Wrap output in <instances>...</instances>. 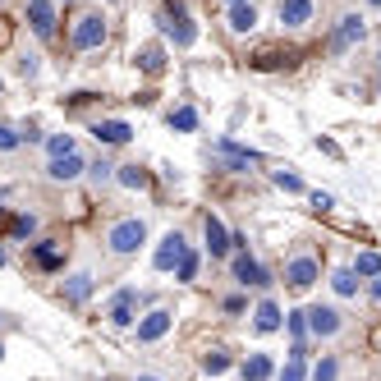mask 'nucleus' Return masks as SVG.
<instances>
[{
  "label": "nucleus",
  "instance_id": "c85d7f7f",
  "mask_svg": "<svg viewBox=\"0 0 381 381\" xmlns=\"http://www.w3.org/2000/svg\"><path fill=\"white\" fill-rule=\"evenodd\" d=\"M198 262H202V258L188 248V253L180 258V267H175V280H193V275H198Z\"/></svg>",
  "mask_w": 381,
  "mask_h": 381
},
{
  "label": "nucleus",
  "instance_id": "4468645a",
  "mask_svg": "<svg viewBox=\"0 0 381 381\" xmlns=\"http://www.w3.org/2000/svg\"><path fill=\"white\" fill-rule=\"evenodd\" d=\"M280 23H285V28L312 23V0H280Z\"/></svg>",
  "mask_w": 381,
  "mask_h": 381
},
{
  "label": "nucleus",
  "instance_id": "f3484780",
  "mask_svg": "<svg viewBox=\"0 0 381 381\" xmlns=\"http://www.w3.org/2000/svg\"><path fill=\"white\" fill-rule=\"evenodd\" d=\"M280 64H294V51H280V46H262L253 56V69H280Z\"/></svg>",
  "mask_w": 381,
  "mask_h": 381
},
{
  "label": "nucleus",
  "instance_id": "412c9836",
  "mask_svg": "<svg viewBox=\"0 0 381 381\" xmlns=\"http://www.w3.org/2000/svg\"><path fill=\"white\" fill-rule=\"evenodd\" d=\"M88 294H92V275H88V271L69 275V285H64V299H69V304H83Z\"/></svg>",
  "mask_w": 381,
  "mask_h": 381
},
{
  "label": "nucleus",
  "instance_id": "a19ab883",
  "mask_svg": "<svg viewBox=\"0 0 381 381\" xmlns=\"http://www.w3.org/2000/svg\"><path fill=\"white\" fill-rule=\"evenodd\" d=\"M225 5H244V0H225Z\"/></svg>",
  "mask_w": 381,
  "mask_h": 381
},
{
  "label": "nucleus",
  "instance_id": "cd10ccee",
  "mask_svg": "<svg viewBox=\"0 0 381 381\" xmlns=\"http://www.w3.org/2000/svg\"><path fill=\"white\" fill-rule=\"evenodd\" d=\"M275 377L280 381H308V367H304V358H285V367H280V372H275Z\"/></svg>",
  "mask_w": 381,
  "mask_h": 381
},
{
  "label": "nucleus",
  "instance_id": "58836bf2",
  "mask_svg": "<svg viewBox=\"0 0 381 381\" xmlns=\"http://www.w3.org/2000/svg\"><path fill=\"white\" fill-rule=\"evenodd\" d=\"M138 381H161V377H138Z\"/></svg>",
  "mask_w": 381,
  "mask_h": 381
},
{
  "label": "nucleus",
  "instance_id": "1a4fd4ad",
  "mask_svg": "<svg viewBox=\"0 0 381 381\" xmlns=\"http://www.w3.org/2000/svg\"><path fill=\"white\" fill-rule=\"evenodd\" d=\"M92 138H97L101 147H120V143L134 138V129H129L124 120H97V124H92Z\"/></svg>",
  "mask_w": 381,
  "mask_h": 381
},
{
  "label": "nucleus",
  "instance_id": "b1692460",
  "mask_svg": "<svg viewBox=\"0 0 381 381\" xmlns=\"http://www.w3.org/2000/svg\"><path fill=\"white\" fill-rule=\"evenodd\" d=\"M170 129H180V134H193V129H198V110H193V106L170 110Z\"/></svg>",
  "mask_w": 381,
  "mask_h": 381
},
{
  "label": "nucleus",
  "instance_id": "79ce46f5",
  "mask_svg": "<svg viewBox=\"0 0 381 381\" xmlns=\"http://www.w3.org/2000/svg\"><path fill=\"white\" fill-rule=\"evenodd\" d=\"M377 345H381V331H377Z\"/></svg>",
  "mask_w": 381,
  "mask_h": 381
},
{
  "label": "nucleus",
  "instance_id": "6e6552de",
  "mask_svg": "<svg viewBox=\"0 0 381 381\" xmlns=\"http://www.w3.org/2000/svg\"><path fill=\"white\" fill-rule=\"evenodd\" d=\"M234 280H239V285H258V290H267V285H271L267 267H262V262H253L248 253H239V258H234Z\"/></svg>",
  "mask_w": 381,
  "mask_h": 381
},
{
  "label": "nucleus",
  "instance_id": "7ed1b4c3",
  "mask_svg": "<svg viewBox=\"0 0 381 381\" xmlns=\"http://www.w3.org/2000/svg\"><path fill=\"white\" fill-rule=\"evenodd\" d=\"M106 317H110V326H134V321H138V290H134V285L115 290V299H110V308H106Z\"/></svg>",
  "mask_w": 381,
  "mask_h": 381
},
{
  "label": "nucleus",
  "instance_id": "4be33fe9",
  "mask_svg": "<svg viewBox=\"0 0 381 381\" xmlns=\"http://www.w3.org/2000/svg\"><path fill=\"white\" fill-rule=\"evenodd\" d=\"M331 290H336L340 299H354V294H358V275H354L349 267H340V271L331 275Z\"/></svg>",
  "mask_w": 381,
  "mask_h": 381
},
{
  "label": "nucleus",
  "instance_id": "5701e85b",
  "mask_svg": "<svg viewBox=\"0 0 381 381\" xmlns=\"http://www.w3.org/2000/svg\"><path fill=\"white\" fill-rule=\"evenodd\" d=\"M349 271H354V275H372V280H377V275H381V253H372V248H367V253H358Z\"/></svg>",
  "mask_w": 381,
  "mask_h": 381
},
{
  "label": "nucleus",
  "instance_id": "39448f33",
  "mask_svg": "<svg viewBox=\"0 0 381 381\" xmlns=\"http://www.w3.org/2000/svg\"><path fill=\"white\" fill-rule=\"evenodd\" d=\"M184 253H188V244H184V234H180V230H170L166 239L156 244V253H152V267H156V271H175Z\"/></svg>",
  "mask_w": 381,
  "mask_h": 381
},
{
  "label": "nucleus",
  "instance_id": "f8f14e48",
  "mask_svg": "<svg viewBox=\"0 0 381 381\" xmlns=\"http://www.w3.org/2000/svg\"><path fill=\"white\" fill-rule=\"evenodd\" d=\"M166 37L175 46H193L198 42V28H193V19L188 14H166Z\"/></svg>",
  "mask_w": 381,
  "mask_h": 381
},
{
  "label": "nucleus",
  "instance_id": "f03ea898",
  "mask_svg": "<svg viewBox=\"0 0 381 381\" xmlns=\"http://www.w3.org/2000/svg\"><path fill=\"white\" fill-rule=\"evenodd\" d=\"M106 42V19L101 14H83L74 23V51H97Z\"/></svg>",
  "mask_w": 381,
  "mask_h": 381
},
{
  "label": "nucleus",
  "instance_id": "4c0bfd02",
  "mask_svg": "<svg viewBox=\"0 0 381 381\" xmlns=\"http://www.w3.org/2000/svg\"><path fill=\"white\" fill-rule=\"evenodd\" d=\"M367 5H372V10H381V0H367Z\"/></svg>",
  "mask_w": 381,
  "mask_h": 381
},
{
  "label": "nucleus",
  "instance_id": "e433bc0d",
  "mask_svg": "<svg viewBox=\"0 0 381 381\" xmlns=\"http://www.w3.org/2000/svg\"><path fill=\"white\" fill-rule=\"evenodd\" d=\"M372 299H381V275H377V280H372Z\"/></svg>",
  "mask_w": 381,
  "mask_h": 381
},
{
  "label": "nucleus",
  "instance_id": "dca6fc26",
  "mask_svg": "<svg viewBox=\"0 0 381 381\" xmlns=\"http://www.w3.org/2000/svg\"><path fill=\"white\" fill-rule=\"evenodd\" d=\"M253 326H258L262 336L280 331V304H275V299H262V304H258V312H253Z\"/></svg>",
  "mask_w": 381,
  "mask_h": 381
},
{
  "label": "nucleus",
  "instance_id": "f257e3e1",
  "mask_svg": "<svg viewBox=\"0 0 381 381\" xmlns=\"http://www.w3.org/2000/svg\"><path fill=\"white\" fill-rule=\"evenodd\" d=\"M106 244H110V253H120V258H129V253H138V248L147 244V225L143 221H115L110 225V234H106Z\"/></svg>",
  "mask_w": 381,
  "mask_h": 381
},
{
  "label": "nucleus",
  "instance_id": "9d476101",
  "mask_svg": "<svg viewBox=\"0 0 381 381\" xmlns=\"http://www.w3.org/2000/svg\"><path fill=\"white\" fill-rule=\"evenodd\" d=\"M28 23L37 37H51L56 32V5L51 0H28Z\"/></svg>",
  "mask_w": 381,
  "mask_h": 381
},
{
  "label": "nucleus",
  "instance_id": "473e14b6",
  "mask_svg": "<svg viewBox=\"0 0 381 381\" xmlns=\"http://www.w3.org/2000/svg\"><path fill=\"white\" fill-rule=\"evenodd\" d=\"M275 184H280L285 193H304V180H299V175H290V170H275Z\"/></svg>",
  "mask_w": 381,
  "mask_h": 381
},
{
  "label": "nucleus",
  "instance_id": "393cba45",
  "mask_svg": "<svg viewBox=\"0 0 381 381\" xmlns=\"http://www.w3.org/2000/svg\"><path fill=\"white\" fill-rule=\"evenodd\" d=\"M115 180H120L124 188H147V170H143V166H120Z\"/></svg>",
  "mask_w": 381,
  "mask_h": 381
},
{
  "label": "nucleus",
  "instance_id": "2f4dec72",
  "mask_svg": "<svg viewBox=\"0 0 381 381\" xmlns=\"http://www.w3.org/2000/svg\"><path fill=\"white\" fill-rule=\"evenodd\" d=\"M32 258H37V267H46V271H51V267H60V253H56V248H46V244L32 248Z\"/></svg>",
  "mask_w": 381,
  "mask_h": 381
},
{
  "label": "nucleus",
  "instance_id": "9b49d317",
  "mask_svg": "<svg viewBox=\"0 0 381 381\" xmlns=\"http://www.w3.org/2000/svg\"><path fill=\"white\" fill-rule=\"evenodd\" d=\"M285 280H290L294 290H312V285H317V262H312V258H290Z\"/></svg>",
  "mask_w": 381,
  "mask_h": 381
},
{
  "label": "nucleus",
  "instance_id": "423d86ee",
  "mask_svg": "<svg viewBox=\"0 0 381 381\" xmlns=\"http://www.w3.org/2000/svg\"><path fill=\"white\" fill-rule=\"evenodd\" d=\"M170 326H175V312H170V308H152L147 317L138 321V345H156Z\"/></svg>",
  "mask_w": 381,
  "mask_h": 381
},
{
  "label": "nucleus",
  "instance_id": "c756f323",
  "mask_svg": "<svg viewBox=\"0 0 381 381\" xmlns=\"http://www.w3.org/2000/svg\"><path fill=\"white\" fill-rule=\"evenodd\" d=\"M32 230H37V216H14V221H10V234H14V239H28Z\"/></svg>",
  "mask_w": 381,
  "mask_h": 381
},
{
  "label": "nucleus",
  "instance_id": "a211bd4d",
  "mask_svg": "<svg viewBox=\"0 0 381 381\" xmlns=\"http://www.w3.org/2000/svg\"><path fill=\"white\" fill-rule=\"evenodd\" d=\"M138 69H143V74H161V69H166V51L156 42L138 46Z\"/></svg>",
  "mask_w": 381,
  "mask_h": 381
},
{
  "label": "nucleus",
  "instance_id": "ddd939ff",
  "mask_svg": "<svg viewBox=\"0 0 381 381\" xmlns=\"http://www.w3.org/2000/svg\"><path fill=\"white\" fill-rule=\"evenodd\" d=\"M83 170H88V161H83L78 152H69V156H56V161L46 166V175H51V180H64V184H69V180H78Z\"/></svg>",
  "mask_w": 381,
  "mask_h": 381
},
{
  "label": "nucleus",
  "instance_id": "72a5a7b5",
  "mask_svg": "<svg viewBox=\"0 0 381 381\" xmlns=\"http://www.w3.org/2000/svg\"><path fill=\"white\" fill-rule=\"evenodd\" d=\"M19 143H23V138H19V129H10V124H0V152H14Z\"/></svg>",
  "mask_w": 381,
  "mask_h": 381
},
{
  "label": "nucleus",
  "instance_id": "bb28decb",
  "mask_svg": "<svg viewBox=\"0 0 381 381\" xmlns=\"http://www.w3.org/2000/svg\"><path fill=\"white\" fill-rule=\"evenodd\" d=\"M202 372H212V377H221V372H230V354L225 349H212L207 358H202Z\"/></svg>",
  "mask_w": 381,
  "mask_h": 381
},
{
  "label": "nucleus",
  "instance_id": "37998d69",
  "mask_svg": "<svg viewBox=\"0 0 381 381\" xmlns=\"http://www.w3.org/2000/svg\"><path fill=\"white\" fill-rule=\"evenodd\" d=\"M0 354H5V349H0Z\"/></svg>",
  "mask_w": 381,
  "mask_h": 381
},
{
  "label": "nucleus",
  "instance_id": "6ab92c4d",
  "mask_svg": "<svg viewBox=\"0 0 381 381\" xmlns=\"http://www.w3.org/2000/svg\"><path fill=\"white\" fill-rule=\"evenodd\" d=\"M230 28H234V32H253V28H258V10H253L248 0H244V5H230Z\"/></svg>",
  "mask_w": 381,
  "mask_h": 381
},
{
  "label": "nucleus",
  "instance_id": "a878e982",
  "mask_svg": "<svg viewBox=\"0 0 381 381\" xmlns=\"http://www.w3.org/2000/svg\"><path fill=\"white\" fill-rule=\"evenodd\" d=\"M46 152H51V161H56V156H69L74 152V134H51L46 138Z\"/></svg>",
  "mask_w": 381,
  "mask_h": 381
},
{
  "label": "nucleus",
  "instance_id": "c9c22d12",
  "mask_svg": "<svg viewBox=\"0 0 381 381\" xmlns=\"http://www.w3.org/2000/svg\"><path fill=\"white\" fill-rule=\"evenodd\" d=\"M92 170V180H110V170H115V166H106V161H97V166H88Z\"/></svg>",
  "mask_w": 381,
  "mask_h": 381
},
{
  "label": "nucleus",
  "instance_id": "7c9ffc66",
  "mask_svg": "<svg viewBox=\"0 0 381 381\" xmlns=\"http://www.w3.org/2000/svg\"><path fill=\"white\" fill-rule=\"evenodd\" d=\"M340 377V363L336 358H321L317 367H312V381H336Z\"/></svg>",
  "mask_w": 381,
  "mask_h": 381
},
{
  "label": "nucleus",
  "instance_id": "aec40b11",
  "mask_svg": "<svg viewBox=\"0 0 381 381\" xmlns=\"http://www.w3.org/2000/svg\"><path fill=\"white\" fill-rule=\"evenodd\" d=\"M271 358L267 354H248V363H244V381H271Z\"/></svg>",
  "mask_w": 381,
  "mask_h": 381
},
{
  "label": "nucleus",
  "instance_id": "20e7f679",
  "mask_svg": "<svg viewBox=\"0 0 381 381\" xmlns=\"http://www.w3.org/2000/svg\"><path fill=\"white\" fill-rule=\"evenodd\" d=\"M304 321H308V331H312V336H336L340 326H345V317H340L336 308H326V304H312V308H304Z\"/></svg>",
  "mask_w": 381,
  "mask_h": 381
},
{
  "label": "nucleus",
  "instance_id": "2eb2a0df",
  "mask_svg": "<svg viewBox=\"0 0 381 381\" xmlns=\"http://www.w3.org/2000/svg\"><path fill=\"white\" fill-rule=\"evenodd\" d=\"M202 234H207V253L212 258H225L230 253V230L216 221V216H207V225H202Z\"/></svg>",
  "mask_w": 381,
  "mask_h": 381
},
{
  "label": "nucleus",
  "instance_id": "f704fd0d",
  "mask_svg": "<svg viewBox=\"0 0 381 381\" xmlns=\"http://www.w3.org/2000/svg\"><path fill=\"white\" fill-rule=\"evenodd\" d=\"M312 207H317V212H331L336 198H331V193H312Z\"/></svg>",
  "mask_w": 381,
  "mask_h": 381
},
{
  "label": "nucleus",
  "instance_id": "0eeeda50",
  "mask_svg": "<svg viewBox=\"0 0 381 381\" xmlns=\"http://www.w3.org/2000/svg\"><path fill=\"white\" fill-rule=\"evenodd\" d=\"M363 19H358V14H345V19H340V23H336V32H331V51H336V56H345V51H349V46H358V42H363Z\"/></svg>",
  "mask_w": 381,
  "mask_h": 381
},
{
  "label": "nucleus",
  "instance_id": "ea45409f",
  "mask_svg": "<svg viewBox=\"0 0 381 381\" xmlns=\"http://www.w3.org/2000/svg\"><path fill=\"white\" fill-rule=\"evenodd\" d=\"M0 267H5V248H0Z\"/></svg>",
  "mask_w": 381,
  "mask_h": 381
}]
</instances>
